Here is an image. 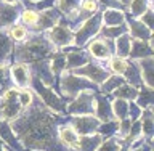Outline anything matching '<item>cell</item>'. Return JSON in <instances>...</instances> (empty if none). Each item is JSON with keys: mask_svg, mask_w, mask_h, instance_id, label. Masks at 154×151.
<instances>
[{"mask_svg": "<svg viewBox=\"0 0 154 151\" xmlns=\"http://www.w3.org/2000/svg\"><path fill=\"white\" fill-rule=\"evenodd\" d=\"M56 118L51 109L38 103L29 113L18 116L14 119L13 132H16L24 146L34 148L37 151H64L55 134Z\"/></svg>", "mask_w": 154, "mask_h": 151, "instance_id": "6da1fadb", "label": "cell"}, {"mask_svg": "<svg viewBox=\"0 0 154 151\" xmlns=\"http://www.w3.org/2000/svg\"><path fill=\"white\" fill-rule=\"evenodd\" d=\"M16 52H18L16 58L21 63L38 61V60L47 58L48 55H53L55 53V45L43 36H35L32 40H27L21 47H18Z\"/></svg>", "mask_w": 154, "mask_h": 151, "instance_id": "7a4b0ae2", "label": "cell"}, {"mask_svg": "<svg viewBox=\"0 0 154 151\" xmlns=\"http://www.w3.org/2000/svg\"><path fill=\"white\" fill-rule=\"evenodd\" d=\"M91 82L87 79H80L72 72H63V79H61V92L64 96H75L80 92H84L87 89H91Z\"/></svg>", "mask_w": 154, "mask_h": 151, "instance_id": "3957f363", "label": "cell"}, {"mask_svg": "<svg viewBox=\"0 0 154 151\" xmlns=\"http://www.w3.org/2000/svg\"><path fill=\"white\" fill-rule=\"evenodd\" d=\"M67 113L74 116H82V114H91L95 113V96L91 92H80L75 96V100L67 106Z\"/></svg>", "mask_w": 154, "mask_h": 151, "instance_id": "277c9868", "label": "cell"}, {"mask_svg": "<svg viewBox=\"0 0 154 151\" xmlns=\"http://www.w3.org/2000/svg\"><path fill=\"white\" fill-rule=\"evenodd\" d=\"M100 27H101V14H95V16L87 19V21L77 29L74 43H77V45H85L95 34L100 32Z\"/></svg>", "mask_w": 154, "mask_h": 151, "instance_id": "5b68a950", "label": "cell"}, {"mask_svg": "<svg viewBox=\"0 0 154 151\" xmlns=\"http://www.w3.org/2000/svg\"><path fill=\"white\" fill-rule=\"evenodd\" d=\"M71 72L75 76H85L87 79H90V82H93L96 85H101L109 77V72L96 63H87V66L71 69Z\"/></svg>", "mask_w": 154, "mask_h": 151, "instance_id": "8992f818", "label": "cell"}, {"mask_svg": "<svg viewBox=\"0 0 154 151\" xmlns=\"http://www.w3.org/2000/svg\"><path fill=\"white\" fill-rule=\"evenodd\" d=\"M32 82L35 84V87H37V93H38V96L42 98V101H43V105L47 106L48 109H51V111H56V113H63L66 108H64V105H63V101L58 98V96L51 92V89L50 87H47V85H43L38 79H34L32 77Z\"/></svg>", "mask_w": 154, "mask_h": 151, "instance_id": "52a82bcc", "label": "cell"}, {"mask_svg": "<svg viewBox=\"0 0 154 151\" xmlns=\"http://www.w3.org/2000/svg\"><path fill=\"white\" fill-rule=\"evenodd\" d=\"M48 37H50V42L53 45H58V47H67L74 43V34L64 23L53 26L50 32H48Z\"/></svg>", "mask_w": 154, "mask_h": 151, "instance_id": "ba28073f", "label": "cell"}, {"mask_svg": "<svg viewBox=\"0 0 154 151\" xmlns=\"http://www.w3.org/2000/svg\"><path fill=\"white\" fill-rule=\"evenodd\" d=\"M10 74H11V82L18 89H27L32 84V72L26 63L19 61L16 64H13L10 69Z\"/></svg>", "mask_w": 154, "mask_h": 151, "instance_id": "9c48e42d", "label": "cell"}, {"mask_svg": "<svg viewBox=\"0 0 154 151\" xmlns=\"http://www.w3.org/2000/svg\"><path fill=\"white\" fill-rule=\"evenodd\" d=\"M69 124L74 127V130L79 135H88V134L96 132V129H98V125L101 122L96 118H93L91 114H82V116L72 118Z\"/></svg>", "mask_w": 154, "mask_h": 151, "instance_id": "30bf717a", "label": "cell"}, {"mask_svg": "<svg viewBox=\"0 0 154 151\" xmlns=\"http://www.w3.org/2000/svg\"><path fill=\"white\" fill-rule=\"evenodd\" d=\"M88 53L98 60H109L114 53V45L111 39H96L88 43Z\"/></svg>", "mask_w": 154, "mask_h": 151, "instance_id": "8fae6325", "label": "cell"}, {"mask_svg": "<svg viewBox=\"0 0 154 151\" xmlns=\"http://www.w3.org/2000/svg\"><path fill=\"white\" fill-rule=\"evenodd\" d=\"M152 53V39L149 40H140V39H132V45H130V53L133 60H140L144 56H151Z\"/></svg>", "mask_w": 154, "mask_h": 151, "instance_id": "7c38bea8", "label": "cell"}, {"mask_svg": "<svg viewBox=\"0 0 154 151\" xmlns=\"http://www.w3.org/2000/svg\"><path fill=\"white\" fill-rule=\"evenodd\" d=\"M95 114H96V119L100 122H108V121H112L116 119L114 114H112V108H111V103L104 98L103 95H98L95 98Z\"/></svg>", "mask_w": 154, "mask_h": 151, "instance_id": "4fadbf2b", "label": "cell"}, {"mask_svg": "<svg viewBox=\"0 0 154 151\" xmlns=\"http://www.w3.org/2000/svg\"><path fill=\"white\" fill-rule=\"evenodd\" d=\"M103 142V137L100 134H88V135H79V140L75 143L74 151H96L100 143Z\"/></svg>", "mask_w": 154, "mask_h": 151, "instance_id": "5bb4252c", "label": "cell"}, {"mask_svg": "<svg viewBox=\"0 0 154 151\" xmlns=\"http://www.w3.org/2000/svg\"><path fill=\"white\" fill-rule=\"evenodd\" d=\"M58 138H60V143L64 145L66 149H74L77 140H79V134L75 132L71 124H66L58 129Z\"/></svg>", "mask_w": 154, "mask_h": 151, "instance_id": "9a60e30c", "label": "cell"}, {"mask_svg": "<svg viewBox=\"0 0 154 151\" xmlns=\"http://www.w3.org/2000/svg\"><path fill=\"white\" fill-rule=\"evenodd\" d=\"M135 63H137V66L140 69V74H141L143 85L151 87L152 89V55L140 58V60H137Z\"/></svg>", "mask_w": 154, "mask_h": 151, "instance_id": "2e32d148", "label": "cell"}, {"mask_svg": "<svg viewBox=\"0 0 154 151\" xmlns=\"http://www.w3.org/2000/svg\"><path fill=\"white\" fill-rule=\"evenodd\" d=\"M23 106L18 103V100H10V101H2L0 103V114H2V119L5 121H14L21 114Z\"/></svg>", "mask_w": 154, "mask_h": 151, "instance_id": "e0dca14e", "label": "cell"}, {"mask_svg": "<svg viewBox=\"0 0 154 151\" xmlns=\"http://www.w3.org/2000/svg\"><path fill=\"white\" fill-rule=\"evenodd\" d=\"M0 138H2V142H5L8 146H11V148L18 149V151L23 149V145H19L16 137H14V132H13L11 125H10V122L5 121V119L0 121Z\"/></svg>", "mask_w": 154, "mask_h": 151, "instance_id": "ac0fdd59", "label": "cell"}, {"mask_svg": "<svg viewBox=\"0 0 154 151\" xmlns=\"http://www.w3.org/2000/svg\"><path fill=\"white\" fill-rule=\"evenodd\" d=\"M16 18H18V5L8 2L0 3V27L14 23Z\"/></svg>", "mask_w": 154, "mask_h": 151, "instance_id": "d6986e66", "label": "cell"}, {"mask_svg": "<svg viewBox=\"0 0 154 151\" xmlns=\"http://www.w3.org/2000/svg\"><path fill=\"white\" fill-rule=\"evenodd\" d=\"M60 23V14L53 8H47L45 11L38 13L37 19V29H51L53 26Z\"/></svg>", "mask_w": 154, "mask_h": 151, "instance_id": "ffe728a7", "label": "cell"}, {"mask_svg": "<svg viewBox=\"0 0 154 151\" xmlns=\"http://www.w3.org/2000/svg\"><path fill=\"white\" fill-rule=\"evenodd\" d=\"M130 37L140 39V40H149L152 39V31L148 29L141 21H130Z\"/></svg>", "mask_w": 154, "mask_h": 151, "instance_id": "44dd1931", "label": "cell"}, {"mask_svg": "<svg viewBox=\"0 0 154 151\" xmlns=\"http://www.w3.org/2000/svg\"><path fill=\"white\" fill-rule=\"evenodd\" d=\"M116 45H114V52H116V56H120V58H125L128 56L130 53V45H132V37L130 34L124 32L122 36L116 37Z\"/></svg>", "mask_w": 154, "mask_h": 151, "instance_id": "7402d4cb", "label": "cell"}, {"mask_svg": "<svg viewBox=\"0 0 154 151\" xmlns=\"http://www.w3.org/2000/svg\"><path fill=\"white\" fill-rule=\"evenodd\" d=\"M125 16L120 10H106V11L101 14V23H104V26H119V24H124Z\"/></svg>", "mask_w": 154, "mask_h": 151, "instance_id": "603a6c76", "label": "cell"}, {"mask_svg": "<svg viewBox=\"0 0 154 151\" xmlns=\"http://www.w3.org/2000/svg\"><path fill=\"white\" fill-rule=\"evenodd\" d=\"M88 63V55L82 52H69L66 53V69H75L82 64H87Z\"/></svg>", "mask_w": 154, "mask_h": 151, "instance_id": "cb8c5ba5", "label": "cell"}, {"mask_svg": "<svg viewBox=\"0 0 154 151\" xmlns=\"http://www.w3.org/2000/svg\"><path fill=\"white\" fill-rule=\"evenodd\" d=\"M124 79L125 80H128V84L130 85H133V87H140V85H143V80H141V74H140V69H138V66H137V63H128V66H127V69L124 71Z\"/></svg>", "mask_w": 154, "mask_h": 151, "instance_id": "d4e9b609", "label": "cell"}, {"mask_svg": "<svg viewBox=\"0 0 154 151\" xmlns=\"http://www.w3.org/2000/svg\"><path fill=\"white\" fill-rule=\"evenodd\" d=\"M114 96L116 98H122V100H135L137 98V95H138V90H137V87H133V85H130V84H124L122 85H119L117 89H116L114 92Z\"/></svg>", "mask_w": 154, "mask_h": 151, "instance_id": "484cf974", "label": "cell"}, {"mask_svg": "<svg viewBox=\"0 0 154 151\" xmlns=\"http://www.w3.org/2000/svg\"><path fill=\"white\" fill-rule=\"evenodd\" d=\"M137 106H140L141 109H146V108H152V89L151 87H144L143 85V90L138 92L137 95Z\"/></svg>", "mask_w": 154, "mask_h": 151, "instance_id": "4316f807", "label": "cell"}, {"mask_svg": "<svg viewBox=\"0 0 154 151\" xmlns=\"http://www.w3.org/2000/svg\"><path fill=\"white\" fill-rule=\"evenodd\" d=\"M112 108V114L116 116V119H124V118H128V101L127 100H122V98H116L111 105Z\"/></svg>", "mask_w": 154, "mask_h": 151, "instance_id": "83f0119b", "label": "cell"}, {"mask_svg": "<svg viewBox=\"0 0 154 151\" xmlns=\"http://www.w3.org/2000/svg\"><path fill=\"white\" fill-rule=\"evenodd\" d=\"M50 71L53 76L63 72V69L66 68V53H53L51 61H50Z\"/></svg>", "mask_w": 154, "mask_h": 151, "instance_id": "f1b7e54d", "label": "cell"}, {"mask_svg": "<svg viewBox=\"0 0 154 151\" xmlns=\"http://www.w3.org/2000/svg\"><path fill=\"white\" fill-rule=\"evenodd\" d=\"M124 82H125V79L122 76H117V74L109 76L108 79L103 82V85H101V92H103V93H112V92L117 89L119 85H122Z\"/></svg>", "mask_w": 154, "mask_h": 151, "instance_id": "f546056e", "label": "cell"}, {"mask_svg": "<svg viewBox=\"0 0 154 151\" xmlns=\"http://www.w3.org/2000/svg\"><path fill=\"white\" fill-rule=\"evenodd\" d=\"M128 66V61H125V58H120V56H112L109 58V69L117 76H122L124 71L127 69Z\"/></svg>", "mask_w": 154, "mask_h": 151, "instance_id": "4dcf8cb0", "label": "cell"}, {"mask_svg": "<svg viewBox=\"0 0 154 151\" xmlns=\"http://www.w3.org/2000/svg\"><path fill=\"white\" fill-rule=\"evenodd\" d=\"M120 148H122V138L111 137L104 142H101L96 151H120Z\"/></svg>", "mask_w": 154, "mask_h": 151, "instance_id": "1f68e13d", "label": "cell"}, {"mask_svg": "<svg viewBox=\"0 0 154 151\" xmlns=\"http://www.w3.org/2000/svg\"><path fill=\"white\" fill-rule=\"evenodd\" d=\"M124 32H127V26H125V24H119V26H104L101 29V34L104 36V39H116V37L122 36Z\"/></svg>", "mask_w": 154, "mask_h": 151, "instance_id": "d6a6232c", "label": "cell"}, {"mask_svg": "<svg viewBox=\"0 0 154 151\" xmlns=\"http://www.w3.org/2000/svg\"><path fill=\"white\" fill-rule=\"evenodd\" d=\"M10 52H11V42L7 34L0 32V63H3L10 56Z\"/></svg>", "mask_w": 154, "mask_h": 151, "instance_id": "836d02e7", "label": "cell"}, {"mask_svg": "<svg viewBox=\"0 0 154 151\" xmlns=\"http://www.w3.org/2000/svg\"><path fill=\"white\" fill-rule=\"evenodd\" d=\"M149 2H151V0H132V2L128 3L132 14L133 16H141V14L146 11Z\"/></svg>", "mask_w": 154, "mask_h": 151, "instance_id": "e575fe53", "label": "cell"}, {"mask_svg": "<svg viewBox=\"0 0 154 151\" xmlns=\"http://www.w3.org/2000/svg\"><path fill=\"white\" fill-rule=\"evenodd\" d=\"M19 18H21L23 24H26V26H37L38 11H35V10H24Z\"/></svg>", "mask_w": 154, "mask_h": 151, "instance_id": "d590c367", "label": "cell"}, {"mask_svg": "<svg viewBox=\"0 0 154 151\" xmlns=\"http://www.w3.org/2000/svg\"><path fill=\"white\" fill-rule=\"evenodd\" d=\"M10 37H11V40L24 42V39L27 37V31H26V27L19 26V24H14V26H11V29H10Z\"/></svg>", "mask_w": 154, "mask_h": 151, "instance_id": "8d00e7d4", "label": "cell"}, {"mask_svg": "<svg viewBox=\"0 0 154 151\" xmlns=\"http://www.w3.org/2000/svg\"><path fill=\"white\" fill-rule=\"evenodd\" d=\"M18 103L23 106V108H29V106L32 105V92L31 90H27V89H24V90H19V93H18Z\"/></svg>", "mask_w": 154, "mask_h": 151, "instance_id": "74e56055", "label": "cell"}, {"mask_svg": "<svg viewBox=\"0 0 154 151\" xmlns=\"http://www.w3.org/2000/svg\"><path fill=\"white\" fill-rule=\"evenodd\" d=\"M58 7H60L61 11L71 13V11H74V10H77L79 0H58Z\"/></svg>", "mask_w": 154, "mask_h": 151, "instance_id": "f35d334b", "label": "cell"}, {"mask_svg": "<svg viewBox=\"0 0 154 151\" xmlns=\"http://www.w3.org/2000/svg\"><path fill=\"white\" fill-rule=\"evenodd\" d=\"M80 10L82 11H87V13H95L98 10V2L96 0H82Z\"/></svg>", "mask_w": 154, "mask_h": 151, "instance_id": "ab89813d", "label": "cell"}, {"mask_svg": "<svg viewBox=\"0 0 154 151\" xmlns=\"http://www.w3.org/2000/svg\"><path fill=\"white\" fill-rule=\"evenodd\" d=\"M140 21H141L148 29L152 27V10H151V5H149L148 11H144V13L141 14V19H140Z\"/></svg>", "mask_w": 154, "mask_h": 151, "instance_id": "60d3db41", "label": "cell"}, {"mask_svg": "<svg viewBox=\"0 0 154 151\" xmlns=\"http://www.w3.org/2000/svg\"><path fill=\"white\" fill-rule=\"evenodd\" d=\"M7 79H8L7 71L3 69V66H0V93H3V92L8 89V84H10V82H8Z\"/></svg>", "mask_w": 154, "mask_h": 151, "instance_id": "b9f144b4", "label": "cell"}, {"mask_svg": "<svg viewBox=\"0 0 154 151\" xmlns=\"http://www.w3.org/2000/svg\"><path fill=\"white\" fill-rule=\"evenodd\" d=\"M101 2L104 3V7H108V8H112V10H120L124 7L122 3H119L117 0H101Z\"/></svg>", "mask_w": 154, "mask_h": 151, "instance_id": "7bdbcfd3", "label": "cell"}, {"mask_svg": "<svg viewBox=\"0 0 154 151\" xmlns=\"http://www.w3.org/2000/svg\"><path fill=\"white\" fill-rule=\"evenodd\" d=\"M132 0H119V3H122V5H128Z\"/></svg>", "mask_w": 154, "mask_h": 151, "instance_id": "ee69618b", "label": "cell"}, {"mask_svg": "<svg viewBox=\"0 0 154 151\" xmlns=\"http://www.w3.org/2000/svg\"><path fill=\"white\" fill-rule=\"evenodd\" d=\"M3 2H8V3H14V2H18V0H3Z\"/></svg>", "mask_w": 154, "mask_h": 151, "instance_id": "f6af8a7d", "label": "cell"}, {"mask_svg": "<svg viewBox=\"0 0 154 151\" xmlns=\"http://www.w3.org/2000/svg\"><path fill=\"white\" fill-rule=\"evenodd\" d=\"M0 151H3V148H2V142H0Z\"/></svg>", "mask_w": 154, "mask_h": 151, "instance_id": "bcb514c9", "label": "cell"}, {"mask_svg": "<svg viewBox=\"0 0 154 151\" xmlns=\"http://www.w3.org/2000/svg\"><path fill=\"white\" fill-rule=\"evenodd\" d=\"M0 103H2V98H0Z\"/></svg>", "mask_w": 154, "mask_h": 151, "instance_id": "7dc6e473", "label": "cell"}, {"mask_svg": "<svg viewBox=\"0 0 154 151\" xmlns=\"http://www.w3.org/2000/svg\"><path fill=\"white\" fill-rule=\"evenodd\" d=\"M32 2H37V0H32Z\"/></svg>", "mask_w": 154, "mask_h": 151, "instance_id": "c3c4849f", "label": "cell"}]
</instances>
